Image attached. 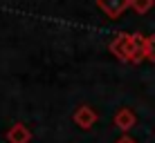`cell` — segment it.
I'll return each mask as SVG.
<instances>
[{"label": "cell", "instance_id": "1", "mask_svg": "<svg viewBox=\"0 0 155 143\" xmlns=\"http://www.w3.org/2000/svg\"><path fill=\"white\" fill-rule=\"evenodd\" d=\"M144 40H146V36L142 34H117L108 49L117 61L137 65L144 61Z\"/></svg>", "mask_w": 155, "mask_h": 143}, {"label": "cell", "instance_id": "2", "mask_svg": "<svg viewBox=\"0 0 155 143\" xmlns=\"http://www.w3.org/2000/svg\"><path fill=\"white\" fill-rule=\"evenodd\" d=\"M72 121L77 123V128L90 130L99 121V114H97V110H92L90 105H81V107H77V112L72 114Z\"/></svg>", "mask_w": 155, "mask_h": 143}, {"label": "cell", "instance_id": "3", "mask_svg": "<svg viewBox=\"0 0 155 143\" xmlns=\"http://www.w3.org/2000/svg\"><path fill=\"white\" fill-rule=\"evenodd\" d=\"M97 7L108 16L110 20L119 18L126 9H130V0H97Z\"/></svg>", "mask_w": 155, "mask_h": 143}, {"label": "cell", "instance_id": "4", "mask_svg": "<svg viewBox=\"0 0 155 143\" xmlns=\"http://www.w3.org/2000/svg\"><path fill=\"white\" fill-rule=\"evenodd\" d=\"M113 121H115V128H117V130L128 132L130 128H135L137 116H135V112H133L130 107H121V110H117V114H115Z\"/></svg>", "mask_w": 155, "mask_h": 143}, {"label": "cell", "instance_id": "5", "mask_svg": "<svg viewBox=\"0 0 155 143\" xmlns=\"http://www.w3.org/2000/svg\"><path fill=\"white\" fill-rule=\"evenodd\" d=\"M7 141L9 143H29L31 141V132H29L27 125L14 123L12 128L7 130Z\"/></svg>", "mask_w": 155, "mask_h": 143}, {"label": "cell", "instance_id": "6", "mask_svg": "<svg viewBox=\"0 0 155 143\" xmlns=\"http://www.w3.org/2000/svg\"><path fill=\"white\" fill-rule=\"evenodd\" d=\"M153 5H155V0H130V9L135 14H140V16L148 14L153 9Z\"/></svg>", "mask_w": 155, "mask_h": 143}, {"label": "cell", "instance_id": "7", "mask_svg": "<svg viewBox=\"0 0 155 143\" xmlns=\"http://www.w3.org/2000/svg\"><path fill=\"white\" fill-rule=\"evenodd\" d=\"M144 58L155 63V36H146L144 40Z\"/></svg>", "mask_w": 155, "mask_h": 143}, {"label": "cell", "instance_id": "8", "mask_svg": "<svg viewBox=\"0 0 155 143\" xmlns=\"http://www.w3.org/2000/svg\"><path fill=\"white\" fill-rule=\"evenodd\" d=\"M115 143H137V141L133 139V136H128V134H124V136H121V139H117Z\"/></svg>", "mask_w": 155, "mask_h": 143}]
</instances>
